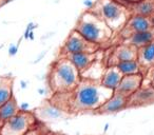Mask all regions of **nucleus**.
I'll return each mask as SVG.
<instances>
[{
	"label": "nucleus",
	"mask_w": 154,
	"mask_h": 135,
	"mask_svg": "<svg viewBox=\"0 0 154 135\" xmlns=\"http://www.w3.org/2000/svg\"><path fill=\"white\" fill-rule=\"evenodd\" d=\"M114 91L102 86L94 79H80L69 96V109L75 113L94 112L108 100Z\"/></svg>",
	"instance_id": "obj_1"
},
{
	"label": "nucleus",
	"mask_w": 154,
	"mask_h": 135,
	"mask_svg": "<svg viewBox=\"0 0 154 135\" xmlns=\"http://www.w3.org/2000/svg\"><path fill=\"white\" fill-rule=\"evenodd\" d=\"M79 71L65 57L57 59L49 74V85L55 93H70L80 81Z\"/></svg>",
	"instance_id": "obj_2"
},
{
	"label": "nucleus",
	"mask_w": 154,
	"mask_h": 135,
	"mask_svg": "<svg viewBox=\"0 0 154 135\" xmlns=\"http://www.w3.org/2000/svg\"><path fill=\"white\" fill-rule=\"evenodd\" d=\"M74 30L89 42L98 46L107 42L113 34L107 23L90 10L80 15Z\"/></svg>",
	"instance_id": "obj_3"
},
{
	"label": "nucleus",
	"mask_w": 154,
	"mask_h": 135,
	"mask_svg": "<svg viewBox=\"0 0 154 135\" xmlns=\"http://www.w3.org/2000/svg\"><path fill=\"white\" fill-rule=\"evenodd\" d=\"M89 10L99 16L112 32L121 31L131 16L128 9L118 0H97Z\"/></svg>",
	"instance_id": "obj_4"
},
{
	"label": "nucleus",
	"mask_w": 154,
	"mask_h": 135,
	"mask_svg": "<svg viewBox=\"0 0 154 135\" xmlns=\"http://www.w3.org/2000/svg\"><path fill=\"white\" fill-rule=\"evenodd\" d=\"M38 123L34 114L30 111H20L2 123L0 135H23Z\"/></svg>",
	"instance_id": "obj_5"
},
{
	"label": "nucleus",
	"mask_w": 154,
	"mask_h": 135,
	"mask_svg": "<svg viewBox=\"0 0 154 135\" xmlns=\"http://www.w3.org/2000/svg\"><path fill=\"white\" fill-rule=\"evenodd\" d=\"M99 49L98 44L89 42L79 33H77L74 29L69 34L65 43L62 46L61 53L63 55L67 54H74V53H96Z\"/></svg>",
	"instance_id": "obj_6"
},
{
	"label": "nucleus",
	"mask_w": 154,
	"mask_h": 135,
	"mask_svg": "<svg viewBox=\"0 0 154 135\" xmlns=\"http://www.w3.org/2000/svg\"><path fill=\"white\" fill-rule=\"evenodd\" d=\"M152 28H154V25L151 17H146V16L140 15H131L128 19L127 23L125 25V27L121 29L120 35L125 39L133 33L147 31V30H150Z\"/></svg>",
	"instance_id": "obj_7"
},
{
	"label": "nucleus",
	"mask_w": 154,
	"mask_h": 135,
	"mask_svg": "<svg viewBox=\"0 0 154 135\" xmlns=\"http://www.w3.org/2000/svg\"><path fill=\"white\" fill-rule=\"evenodd\" d=\"M154 104V88L142 86L128 97V108H142Z\"/></svg>",
	"instance_id": "obj_8"
},
{
	"label": "nucleus",
	"mask_w": 154,
	"mask_h": 135,
	"mask_svg": "<svg viewBox=\"0 0 154 135\" xmlns=\"http://www.w3.org/2000/svg\"><path fill=\"white\" fill-rule=\"evenodd\" d=\"M127 108H128V97L117 93H113V95L98 109H96L93 113L96 115H109V114L118 113Z\"/></svg>",
	"instance_id": "obj_9"
},
{
	"label": "nucleus",
	"mask_w": 154,
	"mask_h": 135,
	"mask_svg": "<svg viewBox=\"0 0 154 135\" xmlns=\"http://www.w3.org/2000/svg\"><path fill=\"white\" fill-rule=\"evenodd\" d=\"M144 75L142 74H134V75H125L123 76L120 82L118 83L114 93L120 94L123 96L129 97L136 90H138L142 86Z\"/></svg>",
	"instance_id": "obj_10"
},
{
	"label": "nucleus",
	"mask_w": 154,
	"mask_h": 135,
	"mask_svg": "<svg viewBox=\"0 0 154 135\" xmlns=\"http://www.w3.org/2000/svg\"><path fill=\"white\" fill-rule=\"evenodd\" d=\"M63 57L68 59L69 61L72 62V65L79 71L80 75L86 70L91 68L92 63L95 61L96 53H74V54H67L63 55Z\"/></svg>",
	"instance_id": "obj_11"
},
{
	"label": "nucleus",
	"mask_w": 154,
	"mask_h": 135,
	"mask_svg": "<svg viewBox=\"0 0 154 135\" xmlns=\"http://www.w3.org/2000/svg\"><path fill=\"white\" fill-rule=\"evenodd\" d=\"M132 59H137V48L127 43H123L115 48L112 55V62H110L109 67L116 65V63L120 61H127Z\"/></svg>",
	"instance_id": "obj_12"
},
{
	"label": "nucleus",
	"mask_w": 154,
	"mask_h": 135,
	"mask_svg": "<svg viewBox=\"0 0 154 135\" xmlns=\"http://www.w3.org/2000/svg\"><path fill=\"white\" fill-rule=\"evenodd\" d=\"M137 60H138L142 74L144 71H147L154 65V40L152 42L148 43L147 46L137 49Z\"/></svg>",
	"instance_id": "obj_13"
},
{
	"label": "nucleus",
	"mask_w": 154,
	"mask_h": 135,
	"mask_svg": "<svg viewBox=\"0 0 154 135\" xmlns=\"http://www.w3.org/2000/svg\"><path fill=\"white\" fill-rule=\"evenodd\" d=\"M154 40V28L147 30V31L137 32V33H133L130 36L123 39V43L130 44L139 49L144 46H147L148 43L152 42Z\"/></svg>",
	"instance_id": "obj_14"
},
{
	"label": "nucleus",
	"mask_w": 154,
	"mask_h": 135,
	"mask_svg": "<svg viewBox=\"0 0 154 135\" xmlns=\"http://www.w3.org/2000/svg\"><path fill=\"white\" fill-rule=\"evenodd\" d=\"M123 76V75L120 73L119 70L116 68V65H110L106 69L105 73L102 76L100 83L107 89L115 91Z\"/></svg>",
	"instance_id": "obj_15"
},
{
	"label": "nucleus",
	"mask_w": 154,
	"mask_h": 135,
	"mask_svg": "<svg viewBox=\"0 0 154 135\" xmlns=\"http://www.w3.org/2000/svg\"><path fill=\"white\" fill-rule=\"evenodd\" d=\"M14 79L11 76H0V107L12 98Z\"/></svg>",
	"instance_id": "obj_16"
},
{
	"label": "nucleus",
	"mask_w": 154,
	"mask_h": 135,
	"mask_svg": "<svg viewBox=\"0 0 154 135\" xmlns=\"http://www.w3.org/2000/svg\"><path fill=\"white\" fill-rule=\"evenodd\" d=\"M19 112V106L17 104L16 98L13 96L12 98L7 100L5 104H3L0 107V121L4 123L11 117H13L15 114Z\"/></svg>",
	"instance_id": "obj_17"
},
{
	"label": "nucleus",
	"mask_w": 154,
	"mask_h": 135,
	"mask_svg": "<svg viewBox=\"0 0 154 135\" xmlns=\"http://www.w3.org/2000/svg\"><path fill=\"white\" fill-rule=\"evenodd\" d=\"M116 68L119 72L125 75H134V74H142V68L137 59L127 60V61H120L116 63Z\"/></svg>",
	"instance_id": "obj_18"
},
{
	"label": "nucleus",
	"mask_w": 154,
	"mask_h": 135,
	"mask_svg": "<svg viewBox=\"0 0 154 135\" xmlns=\"http://www.w3.org/2000/svg\"><path fill=\"white\" fill-rule=\"evenodd\" d=\"M43 112H44V116L49 119H56V118H58L62 115V112L60 111V109H58L57 106H55V104L44 108Z\"/></svg>",
	"instance_id": "obj_19"
},
{
	"label": "nucleus",
	"mask_w": 154,
	"mask_h": 135,
	"mask_svg": "<svg viewBox=\"0 0 154 135\" xmlns=\"http://www.w3.org/2000/svg\"><path fill=\"white\" fill-rule=\"evenodd\" d=\"M23 135H46V132L43 127L36 125V126L33 127L31 130H29L28 132L25 133Z\"/></svg>",
	"instance_id": "obj_20"
},
{
	"label": "nucleus",
	"mask_w": 154,
	"mask_h": 135,
	"mask_svg": "<svg viewBox=\"0 0 154 135\" xmlns=\"http://www.w3.org/2000/svg\"><path fill=\"white\" fill-rule=\"evenodd\" d=\"M147 74H148L149 85H150L152 88H154V65L149 69L148 72H147Z\"/></svg>",
	"instance_id": "obj_21"
},
{
	"label": "nucleus",
	"mask_w": 154,
	"mask_h": 135,
	"mask_svg": "<svg viewBox=\"0 0 154 135\" xmlns=\"http://www.w3.org/2000/svg\"><path fill=\"white\" fill-rule=\"evenodd\" d=\"M19 43L18 42L17 44H12V46H10L9 48V55L10 56H15L18 52V46H19Z\"/></svg>",
	"instance_id": "obj_22"
},
{
	"label": "nucleus",
	"mask_w": 154,
	"mask_h": 135,
	"mask_svg": "<svg viewBox=\"0 0 154 135\" xmlns=\"http://www.w3.org/2000/svg\"><path fill=\"white\" fill-rule=\"evenodd\" d=\"M29 108H30L29 104H27V102H23V104H21L20 106H19V110H20V111H29Z\"/></svg>",
	"instance_id": "obj_23"
},
{
	"label": "nucleus",
	"mask_w": 154,
	"mask_h": 135,
	"mask_svg": "<svg viewBox=\"0 0 154 135\" xmlns=\"http://www.w3.org/2000/svg\"><path fill=\"white\" fill-rule=\"evenodd\" d=\"M21 88L22 89H25L27 88V81H25V80H21Z\"/></svg>",
	"instance_id": "obj_24"
},
{
	"label": "nucleus",
	"mask_w": 154,
	"mask_h": 135,
	"mask_svg": "<svg viewBox=\"0 0 154 135\" xmlns=\"http://www.w3.org/2000/svg\"><path fill=\"white\" fill-rule=\"evenodd\" d=\"M108 129H109V123H107L105 125V128H104V133L107 132V131H108Z\"/></svg>",
	"instance_id": "obj_25"
},
{
	"label": "nucleus",
	"mask_w": 154,
	"mask_h": 135,
	"mask_svg": "<svg viewBox=\"0 0 154 135\" xmlns=\"http://www.w3.org/2000/svg\"><path fill=\"white\" fill-rule=\"evenodd\" d=\"M6 2H7V0H0V7H1L2 5H4Z\"/></svg>",
	"instance_id": "obj_26"
},
{
	"label": "nucleus",
	"mask_w": 154,
	"mask_h": 135,
	"mask_svg": "<svg viewBox=\"0 0 154 135\" xmlns=\"http://www.w3.org/2000/svg\"><path fill=\"white\" fill-rule=\"evenodd\" d=\"M38 92H39V94L42 95V94H44V89H39L38 90Z\"/></svg>",
	"instance_id": "obj_27"
},
{
	"label": "nucleus",
	"mask_w": 154,
	"mask_h": 135,
	"mask_svg": "<svg viewBox=\"0 0 154 135\" xmlns=\"http://www.w3.org/2000/svg\"><path fill=\"white\" fill-rule=\"evenodd\" d=\"M125 1H128V2H137V1H140V0H125Z\"/></svg>",
	"instance_id": "obj_28"
},
{
	"label": "nucleus",
	"mask_w": 154,
	"mask_h": 135,
	"mask_svg": "<svg viewBox=\"0 0 154 135\" xmlns=\"http://www.w3.org/2000/svg\"><path fill=\"white\" fill-rule=\"evenodd\" d=\"M52 135H67V134H62V133H53Z\"/></svg>",
	"instance_id": "obj_29"
},
{
	"label": "nucleus",
	"mask_w": 154,
	"mask_h": 135,
	"mask_svg": "<svg viewBox=\"0 0 154 135\" xmlns=\"http://www.w3.org/2000/svg\"><path fill=\"white\" fill-rule=\"evenodd\" d=\"M2 123H1V121H0V129H1V127H2Z\"/></svg>",
	"instance_id": "obj_30"
},
{
	"label": "nucleus",
	"mask_w": 154,
	"mask_h": 135,
	"mask_svg": "<svg viewBox=\"0 0 154 135\" xmlns=\"http://www.w3.org/2000/svg\"><path fill=\"white\" fill-rule=\"evenodd\" d=\"M9 1H10V0H7V2H9Z\"/></svg>",
	"instance_id": "obj_31"
}]
</instances>
